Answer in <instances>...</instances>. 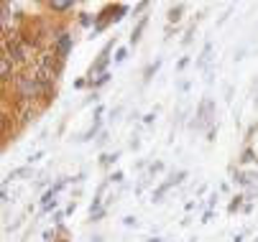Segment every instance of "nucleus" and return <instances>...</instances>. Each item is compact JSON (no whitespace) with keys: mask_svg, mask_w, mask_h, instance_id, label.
<instances>
[{"mask_svg":"<svg viewBox=\"0 0 258 242\" xmlns=\"http://www.w3.org/2000/svg\"><path fill=\"white\" fill-rule=\"evenodd\" d=\"M18 89H21V94L26 97V99H31V97H36V94H39V79H36V77H21L18 79Z\"/></svg>","mask_w":258,"mask_h":242,"instance_id":"f257e3e1","label":"nucleus"},{"mask_svg":"<svg viewBox=\"0 0 258 242\" xmlns=\"http://www.w3.org/2000/svg\"><path fill=\"white\" fill-rule=\"evenodd\" d=\"M0 77H3V79H11V56H3V59H0Z\"/></svg>","mask_w":258,"mask_h":242,"instance_id":"f03ea898","label":"nucleus"},{"mask_svg":"<svg viewBox=\"0 0 258 242\" xmlns=\"http://www.w3.org/2000/svg\"><path fill=\"white\" fill-rule=\"evenodd\" d=\"M181 18V8H171L169 11V21H179Z\"/></svg>","mask_w":258,"mask_h":242,"instance_id":"7ed1b4c3","label":"nucleus"},{"mask_svg":"<svg viewBox=\"0 0 258 242\" xmlns=\"http://www.w3.org/2000/svg\"><path fill=\"white\" fill-rule=\"evenodd\" d=\"M72 8V3H54V11H67Z\"/></svg>","mask_w":258,"mask_h":242,"instance_id":"20e7f679","label":"nucleus"}]
</instances>
